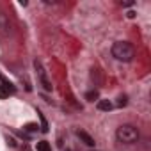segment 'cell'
<instances>
[{"label": "cell", "mask_w": 151, "mask_h": 151, "mask_svg": "<svg viewBox=\"0 0 151 151\" xmlns=\"http://www.w3.org/2000/svg\"><path fill=\"white\" fill-rule=\"evenodd\" d=\"M14 93V87H13V84H7V82H4L2 86H0V98H7L9 94H13Z\"/></svg>", "instance_id": "obj_5"}, {"label": "cell", "mask_w": 151, "mask_h": 151, "mask_svg": "<svg viewBox=\"0 0 151 151\" xmlns=\"http://www.w3.org/2000/svg\"><path fill=\"white\" fill-rule=\"evenodd\" d=\"M117 105H119V107H124V105H126V96H119Z\"/></svg>", "instance_id": "obj_12"}, {"label": "cell", "mask_w": 151, "mask_h": 151, "mask_svg": "<svg viewBox=\"0 0 151 151\" xmlns=\"http://www.w3.org/2000/svg\"><path fill=\"white\" fill-rule=\"evenodd\" d=\"M9 32H11V23H9V20L4 13H0V34L7 36Z\"/></svg>", "instance_id": "obj_3"}, {"label": "cell", "mask_w": 151, "mask_h": 151, "mask_svg": "<svg viewBox=\"0 0 151 151\" xmlns=\"http://www.w3.org/2000/svg\"><path fill=\"white\" fill-rule=\"evenodd\" d=\"M36 68H37V71H39V77H41V82H43V86H45V89L46 91H52V84L48 82V78H46V75H45V71H43V68H41V64L36 60Z\"/></svg>", "instance_id": "obj_4"}, {"label": "cell", "mask_w": 151, "mask_h": 151, "mask_svg": "<svg viewBox=\"0 0 151 151\" xmlns=\"http://www.w3.org/2000/svg\"><path fill=\"white\" fill-rule=\"evenodd\" d=\"M117 139L119 142H124V144H133L137 139H139V130L132 124H123L117 128Z\"/></svg>", "instance_id": "obj_2"}, {"label": "cell", "mask_w": 151, "mask_h": 151, "mask_svg": "<svg viewBox=\"0 0 151 151\" xmlns=\"http://www.w3.org/2000/svg\"><path fill=\"white\" fill-rule=\"evenodd\" d=\"M37 151H50V144L48 142H37Z\"/></svg>", "instance_id": "obj_9"}, {"label": "cell", "mask_w": 151, "mask_h": 151, "mask_svg": "<svg viewBox=\"0 0 151 151\" xmlns=\"http://www.w3.org/2000/svg\"><path fill=\"white\" fill-rule=\"evenodd\" d=\"M98 109H100V110H107V112H109V110L112 109V103H110L109 100H100V101H98Z\"/></svg>", "instance_id": "obj_7"}, {"label": "cell", "mask_w": 151, "mask_h": 151, "mask_svg": "<svg viewBox=\"0 0 151 151\" xmlns=\"http://www.w3.org/2000/svg\"><path fill=\"white\" fill-rule=\"evenodd\" d=\"M77 135H78V139L84 142V144H87V146H94V139L87 133V132H84V130H78L77 132Z\"/></svg>", "instance_id": "obj_6"}, {"label": "cell", "mask_w": 151, "mask_h": 151, "mask_svg": "<svg viewBox=\"0 0 151 151\" xmlns=\"http://www.w3.org/2000/svg\"><path fill=\"white\" fill-rule=\"evenodd\" d=\"M98 96H100V94H98V91H89V93L86 94V98H87L89 101H94V100H98Z\"/></svg>", "instance_id": "obj_8"}, {"label": "cell", "mask_w": 151, "mask_h": 151, "mask_svg": "<svg viewBox=\"0 0 151 151\" xmlns=\"http://www.w3.org/2000/svg\"><path fill=\"white\" fill-rule=\"evenodd\" d=\"M66 151H73V149H66Z\"/></svg>", "instance_id": "obj_13"}, {"label": "cell", "mask_w": 151, "mask_h": 151, "mask_svg": "<svg viewBox=\"0 0 151 151\" xmlns=\"http://www.w3.org/2000/svg\"><path fill=\"white\" fill-rule=\"evenodd\" d=\"M112 55H114L117 60L130 62V60L135 57V48H133V45H130V43H126V41H117V43H114V46H112Z\"/></svg>", "instance_id": "obj_1"}, {"label": "cell", "mask_w": 151, "mask_h": 151, "mask_svg": "<svg viewBox=\"0 0 151 151\" xmlns=\"http://www.w3.org/2000/svg\"><path fill=\"white\" fill-rule=\"evenodd\" d=\"M37 114H39V117H41V130H43V132H48V124H46L45 117L41 116V112H37Z\"/></svg>", "instance_id": "obj_10"}, {"label": "cell", "mask_w": 151, "mask_h": 151, "mask_svg": "<svg viewBox=\"0 0 151 151\" xmlns=\"http://www.w3.org/2000/svg\"><path fill=\"white\" fill-rule=\"evenodd\" d=\"M37 128H39V126H37V124H34V123H30V124H27V126H25V130H27V132H36Z\"/></svg>", "instance_id": "obj_11"}]
</instances>
